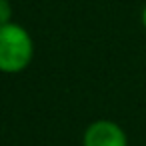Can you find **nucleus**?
<instances>
[{"label":"nucleus","instance_id":"f257e3e1","mask_svg":"<svg viewBox=\"0 0 146 146\" xmlns=\"http://www.w3.org/2000/svg\"><path fill=\"white\" fill-rule=\"evenodd\" d=\"M32 58L34 42L24 26L16 22L0 26V72L18 74L30 66Z\"/></svg>","mask_w":146,"mask_h":146},{"label":"nucleus","instance_id":"f03ea898","mask_svg":"<svg viewBox=\"0 0 146 146\" xmlns=\"http://www.w3.org/2000/svg\"><path fill=\"white\" fill-rule=\"evenodd\" d=\"M84 146H128L124 128L112 120H94L82 136Z\"/></svg>","mask_w":146,"mask_h":146},{"label":"nucleus","instance_id":"7ed1b4c3","mask_svg":"<svg viewBox=\"0 0 146 146\" xmlns=\"http://www.w3.org/2000/svg\"><path fill=\"white\" fill-rule=\"evenodd\" d=\"M12 22V4L10 0H0V26Z\"/></svg>","mask_w":146,"mask_h":146},{"label":"nucleus","instance_id":"20e7f679","mask_svg":"<svg viewBox=\"0 0 146 146\" xmlns=\"http://www.w3.org/2000/svg\"><path fill=\"white\" fill-rule=\"evenodd\" d=\"M140 22H142V26H144V30H146V6H144L142 12H140Z\"/></svg>","mask_w":146,"mask_h":146}]
</instances>
